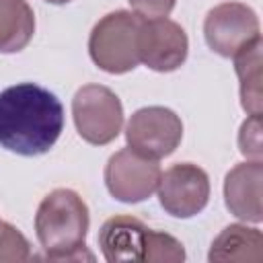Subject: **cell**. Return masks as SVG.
<instances>
[{
    "label": "cell",
    "instance_id": "obj_1",
    "mask_svg": "<svg viewBox=\"0 0 263 263\" xmlns=\"http://www.w3.org/2000/svg\"><path fill=\"white\" fill-rule=\"evenodd\" d=\"M64 129L60 99L35 84L21 82L0 92V146L18 156H41Z\"/></svg>",
    "mask_w": 263,
    "mask_h": 263
},
{
    "label": "cell",
    "instance_id": "obj_2",
    "mask_svg": "<svg viewBox=\"0 0 263 263\" xmlns=\"http://www.w3.org/2000/svg\"><path fill=\"white\" fill-rule=\"evenodd\" d=\"M88 226L86 201L66 187L49 191L35 214V234L47 261H95L86 249Z\"/></svg>",
    "mask_w": 263,
    "mask_h": 263
},
{
    "label": "cell",
    "instance_id": "obj_3",
    "mask_svg": "<svg viewBox=\"0 0 263 263\" xmlns=\"http://www.w3.org/2000/svg\"><path fill=\"white\" fill-rule=\"evenodd\" d=\"M142 16L134 10H113L99 18L88 37L90 60L107 74H127L138 68V31Z\"/></svg>",
    "mask_w": 263,
    "mask_h": 263
},
{
    "label": "cell",
    "instance_id": "obj_4",
    "mask_svg": "<svg viewBox=\"0 0 263 263\" xmlns=\"http://www.w3.org/2000/svg\"><path fill=\"white\" fill-rule=\"evenodd\" d=\"M72 117L84 142L105 146L111 144L123 127V105L109 86L84 84L72 99Z\"/></svg>",
    "mask_w": 263,
    "mask_h": 263
},
{
    "label": "cell",
    "instance_id": "obj_5",
    "mask_svg": "<svg viewBox=\"0 0 263 263\" xmlns=\"http://www.w3.org/2000/svg\"><path fill=\"white\" fill-rule=\"evenodd\" d=\"M181 140L183 121L168 107H142L136 113H132L125 125L127 148L152 160L171 156L179 148Z\"/></svg>",
    "mask_w": 263,
    "mask_h": 263
},
{
    "label": "cell",
    "instance_id": "obj_6",
    "mask_svg": "<svg viewBox=\"0 0 263 263\" xmlns=\"http://www.w3.org/2000/svg\"><path fill=\"white\" fill-rule=\"evenodd\" d=\"M203 37L214 53L222 58H234L242 47L261 37L259 16L242 2H222L205 14Z\"/></svg>",
    "mask_w": 263,
    "mask_h": 263
},
{
    "label": "cell",
    "instance_id": "obj_7",
    "mask_svg": "<svg viewBox=\"0 0 263 263\" xmlns=\"http://www.w3.org/2000/svg\"><path fill=\"white\" fill-rule=\"evenodd\" d=\"M160 208L173 218H193L210 201V177L193 162H177L160 173L158 185Z\"/></svg>",
    "mask_w": 263,
    "mask_h": 263
},
{
    "label": "cell",
    "instance_id": "obj_8",
    "mask_svg": "<svg viewBox=\"0 0 263 263\" xmlns=\"http://www.w3.org/2000/svg\"><path fill=\"white\" fill-rule=\"evenodd\" d=\"M160 173L158 160L146 158L132 148H123L109 156L103 177L107 191L117 201L140 203L156 191Z\"/></svg>",
    "mask_w": 263,
    "mask_h": 263
},
{
    "label": "cell",
    "instance_id": "obj_9",
    "mask_svg": "<svg viewBox=\"0 0 263 263\" xmlns=\"http://www.w3.org/2000/svg\"><path fill=\"white\" fill-rule=\"evenodd\" d=\"M189 53L185 29L166 18H144L138 31V58L154 72H173L181 68Z\"/></svg>",
    "mask_w": 263,
    "mask_h": 263
},
{
    "label": "cell",
    "instance_id": "obj_10",
    "mask_svg": "<svg viewBox=\"0 0 263 263\" xmlns=\"http://www.w3.org/2000/svg\"><path fill=\"white\" fill-rule=\"evenodd\" d=\"M261 185H263V162L247 160L234 164L224 177V203L232 216L259 224L263 220L261 208Z\"/></svg>",
    "mask_w": 263,
    "mask_h": 263
},
{
    "label": "cell",
    "instance_id": "obj_11",
    "mask_svg": "<svg viewBox=\"0 0 263 263\" xmlns=\"http://www.w3.org/2000/svg\"><path fill=\"white\" fill-rule=\"evenodd\" d=\"M148 226L134 216H113L99 230V247L109 263L144 261Z\"/></svg>",
    "mask_w": 263,
    "mask_h": 263
},
{
    "label": "cell",
    "instance_id": "obj_12",
    "mask_svg": "<svg viewBox=\"0 0 263 263\" xmlns=\"http://www.w3.org/2000/svg\"><path fill=\"white\" fill-rule=\"evenodd\" d=\"M208 259L212 263L247 261L261 263L263 259V234L255 226L230 224L212 242Z\"/></svg>",
    "mask_w": 263,
    "mask_h": 263
},
{
    "label": "cell",
    "instance_id": "obj_13",
    "mask_svg": "<svg viewBox=\"0 0 263 263\" xmlns=\"http://www.w3.org/2000/svg\"><path fill=\"white\" fill-rule=\"evenodd\" d=\"M35 33V12L27 0H0V53L23 51Z\"/></svg>",
    "mask_w": 263,
    "mask_h": 263
},
{
    "label": "cell",
    "instance_id": "obj_14",
    "mask_svg": "<svg viewBox=\"0 0 263 263\" xmlns=\"http://www.w3.org/2000/svg\"><path fill=\"white\" fill-rule=\"evenodd\" d=\"M261 49L263 41L261 37L255 39L251 45L242 47L232 60H234V70L240 82V105L249 115H261L263 109V88H261Z\"/></svg>",
    "mask_w": 263,
    "mask_h": 263
},
{
    "label": "cell",
    "instance_id": "obj_15",
    "mask_svg": "<svg viewBox=\"0 0 263 263\" xmlns=\"http://www.w3.org/2000/svg\"><path fill=\"white\" fill-rule=\"evenodd\" d=\"M144 261L148 263H181L185 261V249L181 240L162 230L148 228L144 242Z\"/></svg>",
    "mask_w": 263,
    "mask_h": 263
},
{
    "label": "cell",
    "instance_id": "obj_16",
    "mask_svg": "<svg viewBox=\"0 0 263 263\" xmlns=\"http://www.w3.org/2000/svg\"><path fill=\"white\" fill-rule=\"evenodd\" d=\"M31 259L33 255L27 236L16 226L0 220V263H23Z\"/></svg>",
    "mask_w": 263,
    "mask_h": 263
},
{
    "label": "cell",
    "instance_id": "obj_17",
    "mask_svg": "<svg viewBox=\"0 0 263 263\" xmlns=\"http://www.w3.org/2000/svg\"><path fill=\"white\" fill-rule=\"evenodd\" d=\"M261 115H249L238 132V150L247 160H261Z\"/></svg>",
    "mask_w": 263,
    "mask_h": 263
},
{
    "label": "cell",
    "instance_id": "obj_18",
    "mask_svg": "<svg viewBox=\"0 0 263 263\" xmlns=\"http://www.w3.org/2000/svg\"><path fill=\"white\" fill-rule=\"evenodd\" d=\"M132 10L144 18H160L168 16L175 8L177 0H127Z\"/></svg>",
    "mask_w": 263,
    "mask_h": 263
},
{
    "label": "cell",
    "instance_id": "obj_19",
    "mask_svg": "<svg viewBox=\"0 0 263 263\" xmlns=\"http://www.w3.org/2000/svg\"><path fill=\"white\" fill-rule=\"evenodd\" d=\"M45 2H49V4H55V6H60V4H68V2H72V0H45Z\"/></svg>",
    "mask_w": 263,
    "mask_h": 263
}]
</instances>
